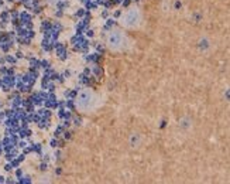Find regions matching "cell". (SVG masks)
<instances>
[{
  "label": "cell",
  "mask_w": 230,
  "mask_h": 184,
  "mask_svg": "<svg viewBox=\"0 0 230 184\" xmlns=\"http://www.w3.org/2000/svg\"><path fill=\"white\" fill-rule=\"evenodd\" d=\"M90 104V93L89 92H82L81 93V96H79V101H78V105L79 108H82V109H86Z\"/></svg>",
  "instance_id": "cell-1"
},
{
  "label": "cell",
  "mask_w": 230,
  "mask_h": 184,
  "mask_svg": "<svg viewBox=\"0 0 230 184\" xmlns=\"http://www.w3.org/2000/svg\"><path fill=\"white\" fill-rule=\"evenodd\" d=\"M109 41H110V46L116 48V47L120 46V41H122V35L119 34V33H113V34L110 35V40H109Z\"/></svg>",
  "instance_id": "cell-2"
},
{
  "label": "cell",
  "mask_w": 230,
  "mask_h": 184,
  "mask_svg": "<svg viewBox=\"0 0 230 184\" xmlns=\"http://www.w3.org/2000/svg\"><path fill=\"white\" fill-rule=\"evenodd\" d=\"M20 20H21L23 24L30 23V20H31V16H30L28 13H21V14H20Z\"/></svg>",
  "instance_id": "cell-3"
},
{
  "label": "cell",
  "mask_w": 230,
  "mask_h": 184,
  "mask_svg": "<svg viewBox=\"0 0 230 184\" xmlns=\"http://www.w3.org/2000/svg\"><path fill=\"white\" fill-rule=\"evenodd\" d=\"M30 135H31V130H28V129H21V130H20V136H23V138L30 136Z\"/></svg>",
  "instance_id": "cell-4"
},
{
  "label": "cell",
  "mask_w": 230,
  "mask_h": 184,
  "mask_svg": "<svg viewBox=\"0 0 230 184\" xmlns=\"http://www.w3.org/2000/svg\"><path fill=\"white\" fill-rule=\"evenodd\" d=\"M0 17H1V23H6V21L9 20V13H7V12L1 13V16H0Z\"/></svg>",
  "instance_id": "cell-5"
},
{
  "label": "cell",
  "mask_w": 230,
  "mask_h": 184,
  "mask_svg": "<svg viewBox=\"0 0 230 184\" xmlns=\"http://www.w3.org/2000/svg\"><path fill=\"white\" fill-rule=\"evenodd\" d=\"M6 61H7V62H10V64H14V62H16V58L11 57V55H7V57H6Z\"/></svg>",
  "instance_id": "cell-6"
},
{
  "label": "cell",
  "mask_w": 230,
  "mask_h": 184,
  "mask_svg": "<svg viewBox=\"0 0 230 184\" xmlns=\"http://www.w3.org/2000/svg\"><path fill=\"white\" fill-rule=\"evenodd\" d=\"M30 181H31V180H30V177H28V176H24V177L20 180V183H30Z\"/></svg>",
  "instance_id": "cell-7"
},
{
  "label": "cell",
  "mask_w": 230,
  "mask_h": 184,
  "mask_svg": "<svg viewBox=\"0 0 230 184\" xmlns=\"http://www.w3.org/2000/svg\"><path fill=\"white\" fill-rule=\"evenodd\" d=\"M11 167H13L11 164H6V166H4V170H6V171H10V170H11Z\"/></svg>",
  "instance_id": "cell-8"
},
{
  "label": "cell",
  "mask_w": 230,
  "mask_h": 184,
  "mask_svg": "<svg viewBox=\"0 0 230 184\" xmlns=\"http://www.w3.org/2000/svg\"><path fill=\"white\" fill-rule=\"evenodd\" d=\"M40 169H41V170H47V164H45V163H42V164L40 166Z\"/></svg>",
  "instance_id": "cell-9"
},
{
  "label": "cell",
  "mask_w": 230,
  "mask_h": 184,
  "mask_svg": "<svg viewBox=\"0 0 230 184\" xmlns=\"http://www.w3.org/2000/svg\"><path fill=\"white\" fill-rule=\"evenodd\" d=\"M51 146H52V147H55V146H56V140H55V139H54V140H51Z\"/></svg>",
  "instance_id": "cell-10"
},
{
  "label": "cell",
  "mask_w": 230,
  "mask_h": 184,
  "mask_svg": "<svg viewBox=\"0 0 230 184\" xmlns=\"http://www.w3.org/2000/svg\"><path fill=\"white\" fill-rule=\"evenodd\" d=\"M18 146H20V147H26V146H27V143H26V142H20V144H18Z\"/></svg>",
  "instance_id": "cell-11"
},
{
  "label": "cell",
  "mask_w": 230,
  "mask_h": 184,
  "mask_svg": "<svg viewBox=\"0 0 230 184\" xmlns=\"http://www.w3.org/2000/svg\"><path fill=\"white\" fill-rule=\"evenodd\" d=\"M16 57H17V58H23V52H20V51H18V52L16 54Z\"/></svg>",
  "instance_id": "cell-12"
},
{
  "label": "cell",
  "mask_w": 230,
  "mask_h": 184,
  "mask_svg": "<svg viewBox=\"0 0 230 184\" xmlns=\"http://www.w3.org/2000/svg\"><path fill=\"white\" fill-rule=\"evenodd\" d=\"M16 176H17V177H21V170H17V171H16Z\"/></svg>",
  "instance_id": "cell-13"
},
{
  "label": "cell",
  "mask_w": 230,
  "mask_h": 184,
  "mask_svg": "<svg viewBox=\"0 0 230 184\" xmlns=\"http://www.w3.org/2000/svg\"><path fill=\"white\" fill-rule=\"evenodd\" d=\"M0 183H4V177H1V176H0Z\"/></svg>",
  "instance_id": "cell-14"
}]
</instances>
